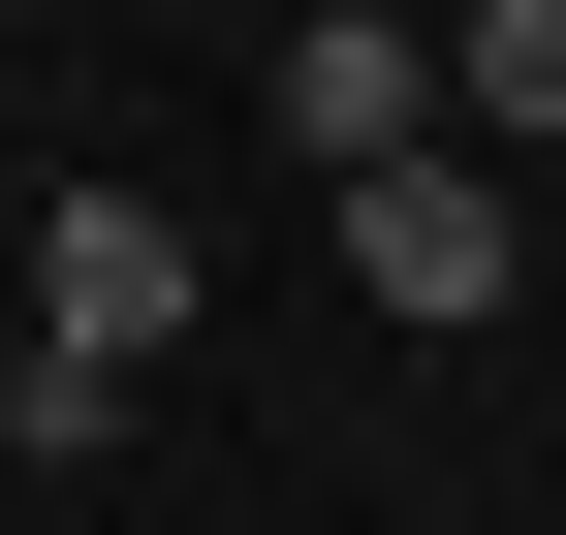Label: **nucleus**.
I'll use <instances>...</instances> for the list:
<instances>
[{
  "instance_id": "nucleus-1",
  "label": "nucleus",
  "mask_w": 566,
  "mask_h": 535,
  "mask_svg": "<svg viewBox=\"0 0 566 535\" xmlns=\"http://www.w3.org/2000/svg\"><path fill=\"white\" fill-rule=\"evenodd\" d=\"M32 347L63 378H158L189 347V221H158V189H63V221H32Z\"/></svg>"
},
{
  "instance_id": "nucleus-2",
  "label": "nucleus",
  "mask_w": 566,
  "mask_h": 535,
  "mask_svg": "<svg viewBox=\"0 0 566 535\" xmlns=\"http://www.w3.org/2000/svg\"><path fill=\"white\" fill-rule=\"evenodd\" d=\"M252 95H283V158H315V189H378V158H441V32H378V0H315V32H283Z\"/></svg>"
},
{
  "instance_id": "nucleus-3",
  "label": "nucleus",
  "mask_w": 566,
  "mask_h": 535,
  "mask_svg": "<svg viewBox=\"0 0 566 535\" xmlns=\"http://www.w3.org/2000/svg\"><path fill=\"white\" fill-rule=\"evenodd\" d=\"M504 158H472V126H441V158H378V189H346V284H378V315H504Z\"/></svg>"
},
{
  "instance_id": "nucleus-4",
  "label": "nucleus",
  "mask_w": 566,
  "mask_h": 535,
  "mask_svg": "<svg viewBox=\"0 0 566 535\" xmlns=\"http://www.w3.org/2000/svg\"><path fill=\"white\" fill-rule=\"evenodd\" d=\"M441 126H472V158H566V0H472V32H441Z\"/></svg>"
}]
</instances>
